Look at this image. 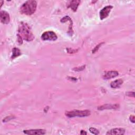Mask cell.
<instances>
[{"mask_svg": "<svg viewBox=\"0 0 135 135\" xmlns=\"http://www.w3.org/2000/svg\"><path fill=\"white\" fill-rule=\"evenodd\" d=\"M89 131L91 133H92L93 134L97 135V134H99V131L98 129H97L96 128H93V127L90 128H89Z\"/></svg>", "mask_w": 135, "mask_h": 135, "instance_id": "5bb4252c", "label": "cell"}, {"mask_svg": "<svg viewBox=\"0 0 135 135\" xmlns=\"http://www.w3.org/2000/svg\"><path fill=\"white\" fill-rule=\"evenodd\" d=\"M125 133V130L123 128H114L112 129L107 132V135L111 134H124Z\"/></svg>", "mask_w": 135, "mask_h": 135, "instance_id": "8fae6325", "label": "cell"}, {"mask_svg": "<svg viewBox=\"0 0 135 135\" xmlns=\"http://www.w3.org/2000/svg\"><path fill=\"white\" fill-rule=\"evenodd\" d=\"M84 68H85V65H83V66H81V67H79V68H74V69H73V70H74V71H82V70H83Z\"/></svg>", "mask_w": 135, "mask_h": 135, "instance_id": "e0dca14e", "label": "cell"}, {"mask_svg": "<svg viewBox=\"0 0 135 135\" xmlns=\"http://www.w3.org/2000/svg\"><path fill=\"white\" fill-rule=\"evenodd\" d=\"M65 115L69 118H73L75 117H88L90 115L91 112L88 110H74L70 111H66L65 113Z\"/></svg>", "mask_w": 135, "mask_h": 135, "instance_id": "3957f363", "label": "cell"}, {"mask_svg": "<svg viewBox=\"0 0 135 135\" xmlns=\"http://www.w3.org/2000/svg\"><path fill=\"white\" fill-rule=\"evenodd\" d=\"M113 8V6L111 5H108L103 7L100 11V18L102 20L105 18H107L110 12H111L112 8Z\"/></svg>", "mask_w": 135, "mask_h": 135, "instance_id": "5b68a950", "label": "cell"}, {"mask_svg": "<svg viewBox=\"0 0 135 135\" xmlns=\"http://www.w3.org/2000/svg\"><path fill=\"white\" fill-rule=\"evenodd\" d=\"M23 132L26 134H31V135H40V134H45L46 133V131L44 129H30V130H24Z\"/></svg>", "mask_w": 135, "mask_h": 135, "instance_id": "8992f818", "label": "cell"}, {"mask_svg": "<svg viewBox=\"0 0 135 135\" xmlns=\"http://www.w3.org/2000/svg\"><path fill=\"white\" fill-rule=\"evenodd\" d=\"M81 1L79 0H74V1H69L67 3V7L68 8H71L73 12H76L78 8V7L79 6Z\"/></svg>", "mask_w": 135, "mask_h": 135, "instance_id": "ba28073f", "label": "cell"}, {"mask_svg": "<svg viewBox=\"0 0 135 135\" xmlns=\"http://www.w3.org/2000/svg\"><path fill=\"white\" fill-rule=\"evenodd\" d=\"M41 38L44 41H55L57 39V37L54 32L49 31L44 32L41 35Z\"/></svg>", "mask_w": 135, "mask_h": 135, "instance_id": "277c9868", "label": "cell"}, {"mask_svg": "<svg viewBox=\"0 0 135 135\" xmlns=\"http://www.w3.org/2000/svg\"><path fill=\"white\" fill-rule=\"evenodd\" d=\"M0 17L1 21L3 24H7L9 23L10 17L9 14L7 12L5 11H1L0 12Z\"/></svg>", "mask_w": 135, "mask_h": 135, "instance_id": "52a82bcc", "label": "cell"}, {"mask_svg": "<svg viewBox=\"0 0 135 135\" xmlns=\"http://www.w3.org/2000/svg\"><path fill=\"white\" fill-rule=\"evenodd\" d=\"M119 108L118 104H105L98 107L99 110H103L106 109H118Z\"/></svg>", "mask_w": 135, "mask_h": 135, "instance_id": "9c48e42d", "label": "cell"}, {"mask_svg": "<svg viewBox=\"0 0 135 135\" xmlns=\"http://www.w3.org/2000/svg\"><path fill=\"white\" fill-rule=\"evenodd\" d=\"M129 119L131 122L134 123V115H130L129 117Z\"/></svg>", "mask_w": 135, "mask_h": 135, "instance_id": "ac0fdd59", "label": "cell"}, {"mask_svg": "<svg viewBox=\"0 0 135 135\" xmlns=\"http://www.w3.org/2000/svg\"><path fill=\"white\" fill-rule=\"evenodd\" d=\"M21 54V52L20 51V50L18 48L14 47L12 50V55L11 56L12 59H14V58L20 56Z\"/></svg>", "mask_w": 135, "mask_h": 135, "instance_id": "4fadbf2b", "label": "cell"}, {"mask_svg": "<svg viewBox=\"0 0 135 135\" xmlns=\"http://www.w3.org/2000/svg\"><path fill=\"white\" fill-rule=\"evenodd\" d=\"M103 43H104V42H102V43H101L99 44L98 45H97V46L94 47V49L92 50V53H94L95 52H97V51L98 50L99 48L100 47V46H101L102 44H103Z\"/></svg>", "mask_w": 135, "mask_h": 135, "instance_id": "9a60e30c", "label": "cell"}, {"mask_svg": "<svg viewBox=\"0 0 135 135\" xmlns=\"http://www.w3.org/2000/svg\"><path fill=\"white\" fill-rule=\"evenodd\" d=\"M119 75V73L117 71H110L105 72L103 75V78L104 80H108L117 76Z\"/></svg>", "mask_w": 135, "mask_h": 135, "instance_id": "30bf717a", "label": "cell"}, {"mask_svg": "<svg viewBox=\"0 0 135 135\" xmlns=\"http://www.w3.org/2000/svg\"><path fill=\"white\" fill-rule=\"evenodd\" d=\"M13 118H14V117H13V116H9V117H6V118H5L3 120V122H7L8 121H9V120H11V119H13Z\"/></svg>", "mask_w": 135, "mask_h": 135, "instance_id": "2e32d148", "label": "cell"}, {"mask_svg": "<svg viewBox=\"0 0 135 135\" xmlns=\"http://www.w3.org/2000/svg\"><path fill=\"white\" fill-rule=\"evenodd\" d=\"M37 7V2L36 1H27L24 3L20 8L21 13L31 15L36 11Z\"/></svg>", "mask_w": 135, "mask_h": 135, "instance_id": "7a4b0ae2", "label": "cell"}, {"mask_svg": "<svg viewBox=\"0 0 135 135\" xmlns=\"http://www.w3.org/2000/svg\"><path fill=\"white\" fill-rule=\"evenodd\" d=\"M123 82V81L122 79H117L112 81L110 84V86L112 88H119L122 84Z\"/></svg>", "mask_w": 135, "mask_h": 135, "instance_id": "7c38bea8", "label": "cell"}, {"mask_svg": "<svg viewBox=\"0 0 135 135\" xmlns=\"http://www.w3.org/2000/svg\"><path fill=\"white\" fill-rule=\"evenodd\" d=\"M18 42L20 44H22L23 40L29 42L32 41L34 38L31 30V27L25 22H22L20 23L18 26Z\"/></svg>", "mask_w": 135, "mask_h": 135, "instance_id": "6da1fadb", "label": "cell"}, {"mask_svg": "<svg viewBox=\"0 0 135 135\" xmlns=\"http://www.w3.org/2000/svg\"><path fill=\"white\" fill-rule=\"evenodd\" d=\"M80 134H82V135L86 134H87V132H85V131H84V130H82L81 131V132H80Z\"/></svg>", "mask_w": 135, "mask_h": 135, "instance_id": "d6986e66", "label": "cell"}]
</instances>
